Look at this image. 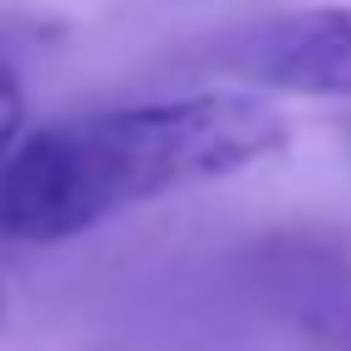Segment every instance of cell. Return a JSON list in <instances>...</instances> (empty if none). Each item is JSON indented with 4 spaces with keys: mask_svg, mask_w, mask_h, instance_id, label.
Listing matches in <instances>:
<instances>
[{
    "mask_svg": "<svg viewBox=\"0 0 351 351\" xmlns=\"http://www.w3.org/2000/svg\"><path fill=\"white\" fill-rule=\"evenodd\" d=\"M291 143L285 115L247 88L121 104L38 126L0 170V236L49 247L99 219L241 176Z\"/></svg>",
    "mask_w": 351,
    "mask_h": 351,
    "instance_id": "1",
    "label": "cell"
},
{
    "mask_svg": "<svg viewBox=\"0 0 351 351\" xmlns=\"http://www.w3.org/2000/svg\"><path fill=\"white\" fill-rule=\"evenodd\" d=\"M230 66L269 93L351 99V5H307L258 22Z\"/></svg>",
    "mask_w": 351,
    "mask_h": 351,
    "instance_id": "2",
    "label": "cell"
},
{
    "mask_svg": "<svg viewBox=\"0 0 351 351\" xmlns=\"http://www.w3.org/2000/svg\"><path fill=\"white\" fill-rule=\"evenodd\" d=\"M22 137H27V99H22L16 71L0 60V170H5V159L16 154Z\"/></svg>",
    "mask_w": 351,
    "mask_h": 351,
    "instance_id": "3",
    "label": "cell"
},
{
    "mask_svg": "<svg viewBox=\"0 0 351 351\" xmlns=\"http://www.w3.org/2000/svg\"><path fill=\"white\" fill-rule=\"evenodd\" d=\"M329 340H340V346L351 351V307H346V313H340V318L329 324Z\"/></svg>",
    "mask_w": 351,
    "mask_h": 351,
    "instance_id": "4",
    "label": "cell"
},
{
    "mask_svg": "<svg viewBox=\"0 0 351 351\" xmlns=\"http://www.w3.org/2000/svg\"><path fill=\"white\" fill-rule=\"evenodd\" d=\"M0 318H5V285H0Z\"/></svg>",
    "mask_w": 351,
    "mask_h": 351,
    "instance_id": "5",
    "label": "cell"
}]
</instances>
